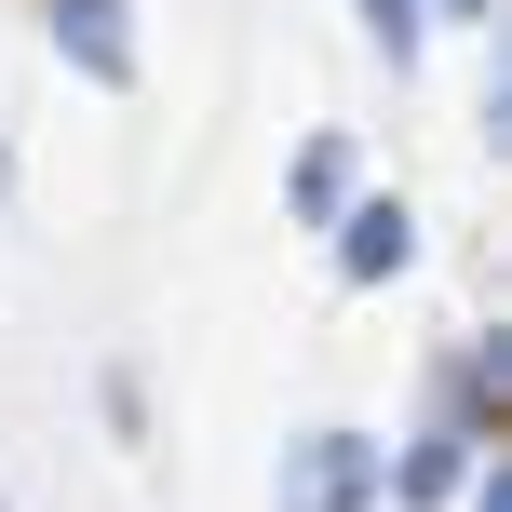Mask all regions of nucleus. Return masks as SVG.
<instances>
[{
	"label": "nucleus",
	"mask_w": 512,
	"mask_h": 512,
	"mask_svg": "<svg viewBox=\"0 0 512 512\" xmlns=\"http://www.w3.org/2000/svg\"><path fill=\"white\" fill-rule=\"evenodd\" d=\"M378 499H391V445H364V432L283 445V512H378Z\"/></svg>",
	"instance_id": "f257e3e1"
},
{
	"label": "nucleus",
	"mask_w": 512,
	"mask_h": 512,
	"mask_svg": "<svg viewBox=\"0 0 512 512\" xmlns=\"http://www.w3.org/2000/svg\"><path fill=\"white\" fill-rule=\"evenodd\" d=\"M324 230H337V283H391V270L418 256V216L391 203V189H364V203H337Z\"/></svg>",
	"instance_id": "f03ea898"
},
{
	"label": "nucleus",
	"mask_w": 512,
	"mask_h": 512,
	"mask_svg": "<svg viewBox=\"0 0 512 512\" xmlns=\"http://www.w3.org/2000/svg\"><path fill=\"white\" fill-rule=\"evenodd\" d=\"M54 54H68L95 95H122V81H135V27H122V0H54Z\"/></svg>",
	"instance_id": "7ed1b4c3"
},
{
	"label": "nucleus",
	"mask_w": 512,
	"mask_h": 512,
	"mask_svg": "<svg viewBox=\"0 0 512 512\" xmlns=\"http://www.w3.org/2000/svg\"><path fill=\"white\" fill-rule=\"evenodd\" d=\"M391 486H405V499H459V486H472V432H432L405 472H391Z\"/></svg>",
	"instance_id": "20e7f679"
},
{
	"label": "nucleus",
	"mask_w": 512,
	"mask_h": 512,
	"mask_svg": "<svg viewBox=\"0 0 512 512\" xmlns=\"http://www.w3.org/2000/svg\"><path fill=\"white\" fill-rule=\"evenodd\" d=\"M337 203H351V149L310 135V149H297V216H337Z\"/></svg>",
	"instance_id": "39448f33"
},
{
	"label": "nucleus",
	"mask_w": 512,
	"mask_h": 512,
	"mask_svg": "<svg viewBox=\"0 0 512 512\" xmlns=\"http://www.w3.org/2000/svg\"><path fill=\"white\" fill-rule=\"evenodd\" d=\"M364 41H378V54H391V68H405V54H418V41H432V14H418V0H364Z\"/></svg>",
	"instance_id": "423d86ee"
},
{
	"label": "nucleus",
	"mask_w": 512,
	"mask_h": 512,
	"mask_svg": "<svg viewBox=\"0 0 512 512\" xmlns=\"http://www.w3.org/2000/svg\"><path fill=\"white\" fill-rule=\"evenodd\" d=\"M459 499H472V512H512V459H499V472H472Z\"/></svg>",
	"instance_id": "0eeeda50"
},
{
	"label": "nucleus",
	"mask_w": 512,
	"mask_h": 512,
	"mask_svg": "<svg viewBox=\"0 0 512 512\" xmlns=\"http://www.w3.org/2000/svg\"><path fill=\"white\" fill-rule=\"evenodd\" d=\"M418 14H486V0H418Z\"/></svg>",
	"instance_id": "6e6552de"
}]
</instances>
